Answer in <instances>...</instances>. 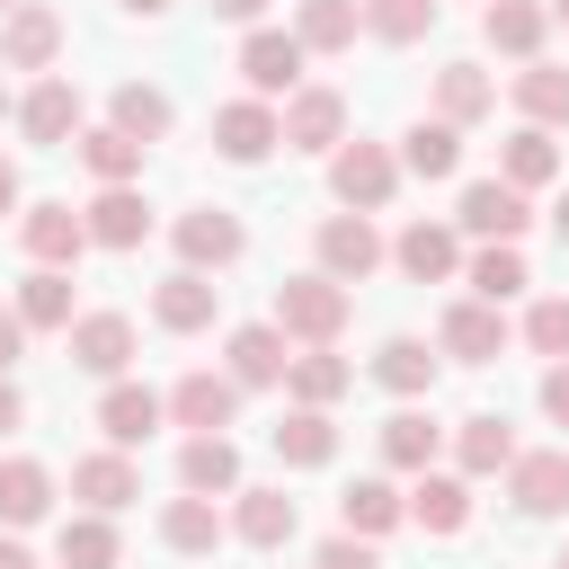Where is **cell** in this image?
Instances as JSON below:
<instances>
[{
    "mask_svg": "<svg viewBox=\"0 0 569 569\" xmlns=\"http://www.w3.org/2000/svg\"><path fill=\"white\" fill-rule=\"evenodd\" d=\"M347 311H356V293H347L338 276L311 267V276H284V284H276V311H267V320H276L293 347H338Z\"/></svg>",
    "mask_w": 569,
    "mask_h": 569,
    "instance_id": "1",
    "label": "cell"
},
{
    "mask_svg": "<svg viewBox=\"0 0 569 569\" xmlns=\"http://www.w3.org/2000/svg\"><path fill=\"white\" fill-rule=\"evenodd\" d=\"M391 187H400V151H382V142H338L329 151V196L347 213H382Z\"/></svg>",
    "mask_w": 569,
    "mask_h": 569,
    "instance_id": "2",
    "label": "cell"
},
{
    "mask_svg": "<svg viewBox=\"0 0 569 569\" xmlns=\"http://www.w3.org/2000/svg\"><path fill=\"white\" fill-rule=\"evenodd\" d=\"M53 53H62V9L44 0L0 9V71H53Z\"/></svg>",
    "mask_w": 569,
    "mask_h": 569,
    "instance_id": "3",
    "label": "cell"
},
{
    "mask_svg": "<svg viewBox=\"0 0 569 569\" xmlns=\"http://www.w3.org/2000/svg\"><path fill=\"white\" fill-rule=\"evenodd\" d=\"M240 80H249V98H293L302 89V36L293 27H249Z\"/></svg>",
    "mask_w": 569,
    "mask_h": 569,
    "instance_id": "4",
    "label": "cell"
},
{
    "mask_svg": "<svg viewBox=\"0 0 569 569\" xmlns=\"http://www.w3.org/2000/svg\"><path fill=\"white\" fill-rule=\"evenodd\" d=\"M525 222H533V204L507 178H471L453 204V231H471V240H525Z\"/></svg>",
    "mask_w": 569,
    "mask_h": 569,
    "instance_id": "5",
    "label": "cell"
},
{
    "mask_svg": "<svg viewBox=\"0 0 569 569\" xmlns=\"http://www.w3.org/2000/svg\"><path fill=\"white\" fill-rule=\"evenodd\" d=\"M160 400H169V418H178L187 436H213V427H231V418H240V382H231V373H213V365L178 373Z\"/></svg>",
    "mask_w": 569,
    "mask_h": 569,
    "instance_id": "6",
    "label": "cell"
},
{
    "mask_svg": "<svg viewBox=\"0 0 569 569\" xmlns=\"http://www.w3.org/2000/svg\"><path fill=\"white\" fill-rule=\"evenodd\" d=\"M9 116H18V133H27L36 151H62V142L80 133V89H71L62 71H44V80H36V89H27Z\"/></svg>",
    "mask_w": 569,
    "mask_h": 569,
    "instance_id": "7",
    "label": "cell"
},
{
    "mask_svg": "<svg viewBox=\"0 0 569 569\" xmlns=\"http://www.w3.org/2000/svg\"><path fill=\"white\" fill-rule=\"evenodd\" d=\"M276 124H284V151H338L347 142V98L338 89H293L284 107H276Z\"/></svg>",
    "mask_w": 569,
    "mask_h": 569,
    "instance_id": "8",
    "label": "cell"
},
{
    "mask_svg": "<svg viewBox=\"0 0 569 569\" xmlns=\"http://www.w3.org/2000/svg\"><path fill=\"white\" fill-rule=\"evenodd\" d=\"M240 249H249L240 213H222V204H196V213H178V258H187L196 276H222V267H240Z\"/></svg>",
    "mask_w": 569,
    "mask_h": 569,
    "instance_id": "9",
    "label": "cell"
},
{
    "mask_svg": "<svg viewBox=\"0 0 569 569\" xmlns=\"http://www.w3.org/2000/svg\"><path fill=\"white\" fill-rule=\"evenodd\" d=\"M436 356H453V365H498L507 356V311L498 302H453L445 311V329H436Z\"/></svg>",
    "mask_w": 569,
    "mask_h": 569,
    "instance_id": "10",
    "label": "cell"
},
{
    "mask_svg": "<svg viewBox=\"0 0 569 569\" xmlns=\"http://www.w3.org/2000/svg\"><path fill=\"white\" fill-rule=\"evenodd\" d=\"M284 356H293V338H284L276 320H240V329L222 338V373H231L240 391H267V382H284Z\"/></svg>",
    "mask_w": 569,
    "mask_h": 569,
    "instance_id": "11",
    "label": "cell"
},
{
    "mask_svg": "<svg viewBox=\"0 0 569 569\" xmlns=\"http://www.w3.org/2000/svg\"><path fill=\"white\" fill-rule=\"evenodd\" d=\"M276 142H284V124H276V107H267V98H231V107H213V151H222V160L258 169Z\"/></svg>",
    "mask_w": 569,
    "mask_h": 569,
    "instance_id": "12",
    "label": "cell"
},
{
    "mask_svg": "<svg viewBox=\"0 0 569 569\" xmlns=\"http://www.w3.org/2000/svg\"><path fill=\"white\" fill-rule=\"evenodd\" d=\"M18 240L36 267H80L89 222H80V204H18Z\"/></svg>",
    "mask_w": 569,
    "mask_h": 569,
    "instance_id": "13",
    "label": "cell"
},
{
    "mask_svg": "<svg viewBox=\"0 0 569 569\" xmlns=\"http://www.w3.org/2000/svg\"><path fill=\"white\" fill-rule=\"evenodd\" d=\"M373 267H382V231H373V213H329V222H320V276L365 284Z\"/></svg>",
    "mask_w": 569,
    "mask_h": 569,
    "instance_id": "14",
    "label": "cell"
},
{
    "mask_svg": "<svg viewBox=\"0 0 569 569\" xmlns=\"http://www.w3.org/2000/svg\"><path fill=\"white\" fill-rule=\"evenodd\" d=\"M391 258H400V276H409V284H453V276H462V231L418 213V222L391 240Z\"/></svg>",
    "mask_w": 569,
    "mask_h": 569,
    "instance_id": "15",
    "label": "cell"
},
{
    "mask_svg": "<svg viewBox=\"0 0 569 569\" xmlns=\"http://www.w3.org/2000/svg\"><path fill=\"white\" fill-rule=\"evenodd\" d=\"M213 311H222V284H213V276H196V267H178V276H160V284H151V320H160L169 338L213 329Z\"/></svg>",
    "mask_w": 569,
    "mask_h": 569,
    "instance_id": "16",
    "label": "cell"
},
{
    "mask_svg": "<svg viewBox=\"0 0 569 569\" xmlns=\"http://www.w3.org/2000/svg\"><path fill=\"white\" fill-rule=\"evenodd\" d=\"M62 338H71V365L98 373V382H116V373L133 365V320H124V311H80Z\"/></svg>",
    "mask_w": 569,
    "mask_h": 569,
    "instance_id": "17",
    "label": "cell"
},
{
    "mask_svg": "<svg viewBox=\"0 0 569 569\" xmlns=\"http://www.w3.org/2000/svg\"><path fill=\"white\" fill-rule=\"evenodd\" d=\"M507 498H516V516H569V453L560 445L516 453L507 462Z\"/></svg>",
    "mask_w": 569,
    "mask_h": 569,
    "instance_id": "18",
    "label": "cell"
},
{
    "mask_svg": "<svg viewBox=\"0 0 569 569\" xmlns=\"http://www.w3.org/2000/svg\"><path fill=\"white\" fill-rule=\"evenodd\" d=\"M80 222H89V249H142V240H151L142 187H98V196L80 204Z\"/></svg>",
    "mask_w": 569,
    "mask_h": 569,
    "instance_id": "19",
    "label": "cell"
},
{
    "mask_svg": "<svg viewBox=\"0 0 569 569\" xmlns=\"http://www.w3.org/2000/svg\"><path fill=\"white\" fill-rule=\"evenodd\" d=\"M160 418H169V400H160L151 382H124V373H116V382H107V400H98V427H107V445H124V453H133V445H151V436H160Z\"/></svg>",
    "mask_w": 569,
    "mask_h": 569,
    "instance_id": "20",
    "label": "cell"
},
{
    "mask_svg": "<svg viewBox=\"0 0 569 569\" xmlns=\"http://www.w3.org/2000/svg\"><path fill=\"white\" fill-rule=\"evenodd\" d=\"M71 498H80V507H98V516L133 507V498H142V471H133V453H124V445H107V453H80V462H71Z\"/></svg>",
    "mask_w": 569,
    "mask_h": 569,
    "instance_id": "21",
    "label": "cell"
},
{
    "mask_svg": "<svg viewBox=\"0 0 569 569\" xmlns=\"http://www.w3.org/2000/svg\"><path fill=\"white\" fill-rule=\"evenodd\" d=\"M293 525H302V507H293L284 489H231V533H240L249 551H284Z\"/></svg>",
    "mask_w": 569,
    "mask_h": 569,
    "instance_id": "22",
    "label": "cell"
},
{
    "mask_svg": "<svg viewBox=\"0 0 569 569\" xmlns=\"http://www.w3.org/2000/svg\"><path fill=\"white\" fill-rule=\"evenodd\" d=\"M276 462H284V471H320V462H338V418L293 400V409L276 418Z\"/></svg>",
    "mask_w": 569,
    "mask_h": 569,
    "instance_id": "23",
    "label": "cell"
},
{
    "mask_svg": "<svg viewBox=\"0 0 569 569\" xmlns=\"http://www.w3.org/2000/svg\"><path fill=\"white\" fill-rule=\"evenodd\" d=\"M178 489H196V498H231L240 489V445L213 427V436H187L178 445Z\"/></svg>",
    "mask_w": 569,
    "mask_h": 569,
    "instance_id": "24",
    "label": "cell"
},
{
    "mask_svg": "<svg viewBox=\"0 0 569 569\" xmlns=\"http://www.w3.org/2000/svg\"><path fill=\"white\" fill-rule=\"evenodd\" d=\"M71 151H80V169H89L98 187H133L151 142H133V133H116V124H80V133H71Z\"/></svg>",
    "mask_w": 569,
    "mask_h": 569,
    "instance_id": "25",
    "label": "cell"
},
{
    "mask_svg": "<svg viewBox=\"0 0 569 569\" xmlns=\"http://www.w3.org/2000/svg\"><path fill=\"white\" fill-rule=\"evenodd\" d=\"M507 462H516V427H507L498 409H480V418L453 427V471H462V480H489V471H507Z\"/></svg>",
    "mask_w": 569,
    "mask_h": 569,
    "instance_id": "26",
    "label": "cell"
},
{
    "mask_svg": "<svg viewBox=\"0 0 569 569\" xmlns=\"http://www.w3.org/2000/svg\"><path fill=\"white\" fill-rule=\"evenodd\" d=\"M338 516H347V533H365V542H382L400 516H409V489H391L382 471H365V480H347L338 489Z\"/></svg>",
    "mask_w": 569,
    "mask_h": 569,
    "instance_id": "27",
    "label": "cell"
},
{
    "mask_svg": "<svg viewBox=\"0 0 569 569\" xmlns=\"http://www.w3.org/2000/svg\"><path fill=\"white\" fill-rule=\"evenodd\" d=\"M409 525H427V533H462V525H471V480L427 462L418 489H409Z\"/></svg>",
    "mask_w": 569,
    "mask_h": 569,
    "instance_id": "28",
    "label": "cell"
},
{
    "mask_svg": "<svg viewBox=\"0 0 569 569\" xmlns=\"http://www.w3.org/2000/svg\"><path fill=\"white\" fill-rule=\"evenodd\" d=\"M44 516H53V471L27 462V453H9V462H0V525L27 533V525H44Z\"/></svg>",
    "mask_w": 569,
    "mask_h": 569,
    "instance_id": "29",
    "label": "cell"
},
{
    "mask_svg": "<svg viewBox=\"0 0 569 569\" xmlns=\"http://www.w3.org/2000/svg\"><path fill=\"white\" fill-rule=\"evenodd\" d=\"M400 169H409V178H427V187H436V178H453V169H462V124L418 116V124L400 133Z\"/></svg>",
    "mask_w": 569,
    "mask_h": 569,
    "instance_id": "30",
    "label": "cell"
},
{
    "mask_svg": "<svg viewBox=\"0 0 569 569\" xmlns=\"http://www.w3.org/2000/svg\"><path fill=\"white\" fill-rule=\"evenodd\" d=\"M462 284H471L480 302H498V311H507L533 276H525V249H516V240H480V249L462 258Z\"/></svg>",
    "mask_w": 569,
    "mask_h": 569,
    "instance_id": "31",
    "label": "cell"
},
{
    "mask_svg": "<svg viewBox=\"0 0 569 569\" xmlns=\"http://www.w3.org/2000/svg\"><path fill=\"white\" fill-rule=\"evenodd\" d=\"M373 382H382L391 400H427V391H436V347H427V338H382V347H373Z\"/></svg>",
    "mask_w": 569,
    "mask_h": 569,
    "instance_id": "32",
    "label": "cell"
},
{
    "mask_svg": "<svg viewBox=\"0 0 569 569\" xmlns=\"http://www.w3.org/2000/svg\"><path fill=\"white\" fill-rule=\"evenodd\" d=\"M480 36H489L498 53H516V62H533L542 36H551V9H542V0H489V9H480Z\"/></svg>",
    "mask_w": 569,
    "mask_h": 569,
    "instance_id": "33",
    "label": "cell"
},
{
    "mask_svg": "<svg viewBox=\"0 0 569 569\" xmlns=\"http://www.w3.org/2000/svg\"><path fill=\"white\" fill-rule=\"evenodd\" d=\"M498 178H507V187H525V196H533V187H551V178H560V142H551V124H516V133H507V151H498Z\"/></svg>",
    "mask_w": 569,
    "mask_h": 569,
    "instance_id": "34",
    "label": "cell"
},
{
    "mask_svg": "<svg viewBox=\"0 0 569 569\" xmlns=\"http://www.w3.org/2000/svg\"><path fill=\"white\" fill-rule=\"evenodd\" d=\"M347 382H356V365H347L338 347H302V356H284V391H293L302 409H329Z\"/></svg>",
    "mask_w": 569,
    "mask_h": 569,
    "instance_id": "35",
    "label": "cell"
},
{
    "mask_svg": "<svg viewBox=\"0 0 569 569\" xmlns=\"http://www.w3.org/2000/svg\"><path fill=\"white\" fill-rule=\"evenodd\" d=\"M53 560L62 569H116L124 560V542H116V516H62V533H53Z\"/></svg>",
    "mask_w": 569,
    "mask_h": 569,
    "instance_id": "36",
    "label": "cell"
},
{
    "mask_svg": "<svg viewBox=\"0 0 569 569\" xmlns=\"http://www.w3.org/2000/svg\"><path fill=\"white\" fill-rule=\"evenodd\" d=\"M489 107H498V80H489L480 62H445V71H436V116H445V124H480Z\"/></svg>",
    "mask_w": 569,
    "mask_h": 569,
    "instance_id": "37",
    "label": "cell"
},
{
    "mask_svg": "<svg viewBox=\"0 0 569 569\" xmlns=\"http://www.w3.org/2000/svg\"><path fill=\"white\" fill-rule=\"evenodd\" d=\"M9 311L27 320V338H36V329H71V320H80V311H71V267H36Z\"/></svg>",
    "mask_w": 569,
    "mask_h": 569,
    "instance_id": "38",
    "label": "cell"
},
{
    "mask_svg": "<svg viewBox=\"0 0 569 569\" xmlns=\"http://www.w3.org/2000/svg\"><path fill=\"white\" fill-rule=\"evenodd\" d=\"M169 116H178V107H169V89H151V80H124V89L107 98V124H116V133H133V142H160V133H169Z\"/></svg>",
    "mask_w": 569,
    "mask_h": 569,
    "instance_id": "39",
    "label": "cell"
},
{
    "mask_svg": "<svg viewBox=\"0 0 569 569\" xmlns=\"http://www.w3.org/2000/svg\"><path fill=\"white\" fill-rule=\"evenodd\" d=\"M436 445H445V427H436L427 409H391V418H382V462H391V471H427Z\"/></svg>",
    "mask_w": 569,
    "mask_h": 569,
    "instance_id": "40",
    "label": "cell"
},
{
    "mask_svg": "<svg viewBox=\"0 0 569 569\" xmlns=\"http://www.w3.org/2000/svg\"><path fill=\"white\" fill-rule=\"evenodd\" d=\"M356 27H365V9H356V0H302V9H293L302 53H347V44H356Z\"/></svg>",
    "mask_w": 569,
    "mask_h": 569,
    "instance_id": "41",
    "label": "cell"
},
{
    "mask_svg": "<svg viewBox=\"0 0 569 569\" xmlns=\"http://www.w3.org/2000/svg\"><path fill=\"white\" fill-rule=\"evenodd\" d=\"M222 533H231V525H222V516H213V498H196V489L160 507V542H169V551H213Z\"/></svg>",
    "mask_w": 569,
    "mask_h": 569,
    "instance_id": "42",
    "label": "cell"
},
{
    "mask_svg": "<svg viewBox=\"0 0 569 569\" xmlns=\"http://www.w3.org/2000/svg\"><path fill=\"white\" fill-rule=\"evenodd\" d=\"M516 107H525V124H569V71L533 53V62L516 71Z\"/></svg>",
    "mask_w": 569,
    "mask_h": 569,
    "instance_id": "43",
    "label": "cell"
},
{
    "mask_svg": "<svg viewBox=\"0 0 569 569\" xmlns=\"http://www.w3.org/2000/svg\"><path fill=\"white\" fill-rule=\"evenodd\" d=\"M356 9H365V36L382 44H418L436 27V0H356Z\"/></svg>",
    "mask_w": 569,
    "mask_h": 569,
    "instance_id": "44",
    "label": "cell"
},
{
    "mask_svg": "<svg viewBox=\"0 0 569 569\" xmlns=\"http://www.w3.org/2000/svg\"><path fill=\"white\" fill-rule=\"evenodd\" d=\"M525 347H533V356H569V293H542V302L525 311Z\"/></svg>",
    "mask_w": 569,
    "mask_h": 569,
    "instance_id": "45",
    "label": "cell"
},
{
    "mask_svg": "<svg viewBox=\"0 0 569 569\" xmlns=\"http://www.w3.org/2000/svg\"><path fill=\"white\" fill-rule=\"evenodd\" d=\"M311 569H382V551H373V542H365V533H329V542H320V560H311Z\"/></svg>",
    "mask_w": 569,
    "mask_h": 569,
    "instance_id": "46",
    "label": "cell"
},
{
    "mask_svg": "<svg viewBox=\"0 0 569 569\" xmlns=\"http://www.w3.org/2000/svg\"><path fill=\"white\" fill-rule=\"evenodd\" d=\"M542 418L569 427V356H551V373H542Z\"/></svg>",
    "mask_w": 569,
    "mask_h": 569,
    "instance_id": "47",
    "label": "cell"
},
{
    "mask_svg": "<svg viewBox=\"0 0 569 569\" xmlns=\"http://www.w3.org/2000/svg\"><path fill=\"white\" fill-rule=\"evenodd\" d=\"M18 356H27V320H18V311H0V373H9Z\"/></svg>",
    "mask_w": 569,
    "mask_h": 569,
    "instance_id": "48",
    "label": "cell"
},
{
    "mask_svg": "<svg viewBox=\"0 0 569 569\" xmlns=\"http://www.w3.org/2000/svg\"><path fill=\"white\" fill-rule=\"evenodd\" d=\"M204 9H213V18H231V27H258V18H267V0H204Z\"/></svg>",
    "mask_w": 569,
    "mask_h": 569,
    "instance_id": "49",
    "label": "cell"
},
{
    "mask_svg": "<svg viewBox=\"0 0 569 569\" xmlns=\"http://www.w3.org/2000/svg\"><path fill=\"white\" fill-rule=\"evenodd\" d=\"M27 204V187H18V160H0V213H18Z\"/></svg>",
    "mask_w": 569,
    "mask_h": 569,
    "instance_id": "50",
    "label": "cell"
},
{
    "mask_svg": "<svg viewBox=\"0 0 569 569\" xmlns=\"http://www.w3.org/2000/svg\"><path fill=\"white\" fill-rule=\"evenodd\" d=\"M18 418H27V400H18V382H9V373H0V436H9V427H18Z\"/></svg>",
    "mask_w": 569,
    "mask_h": 569,
    "instance_id": "51",
    "label": "cell"
},
{
    "mask_svg": "<svg viewBox=\"0 0 569 569\" xmlns=\"http://www.w3.org/2000/svg\"><path fill=\"white\" fill-rule=\"evenodd\" d=\"M0 569H36V551H27L18 533H0Z\"/></svg>",
    "mask_w": 569,
    "mask_h": 569,
    "instance_id": "52",
    "label": "cell"
},
{
    "mask_svg": "<svg viewBox=\"0 0 569 569\" xmlns=\"http://www.w3.org/2000/svg\"><path fill=\"white\" fill-rule=\"evenodd\" d=\"M116 9H124V18H169L178 0H116Z\"/></svg>",
    "mask_w": 569,
    "mask_h": 569,
    "instance_id": "53",
    "label": "cell"
},
{
    "mask_svg": "<svg viewBox=\"0 0 569 569\" xmlns=\"http://www.w3.org/2000/svg\"><path fill=\"white\" fill-rule=\"evenodd\" d=\"M551 231H560V249H569V196H560V204H551Z\"/></svg>",
    "mask_w": 569,
    "mask_h": 569,
    "instance_id": "54",
    "label": "cell"
},
{
    "mask_svg": "<svg viewBox=\"0 0 569 569\" xmlns=\"http://www.w3.org/2000/svg\"><path fill=\"white\" fill-rule=\"evenodd\" d=\"M542 9H551V27H569V0H542Z\"/></svg>",
    "mask_w": 569,
    "mask_h": 569,
    "instance_id": "55",
    "label": "cell"
},
{
    "mask_svg": "<svg viewBox=\"0 0 569 569\" xmlns=\"http://www.w3.org/2000/svg\"><path fill=\"white\" fill-rule=\"evenodd\" d=\"M9 107H18V98H9V80H0V116H9Z\"/></svg>",
    "mask_w": 569,
    "mask_h": 569,
    "instance_id": "56",
    "label": "cell"
},
{
    "mask_svg": "<svg viewBox=\"0 0 569 569\" xmlns=\"http://www.w3.org/2000/svg\"><path fill=\"white\" fill-rule=\"evenodd\" d=\"M560 569H569V542H560Z\"/></svg>",
    "mask_w": 569,
    "mask_h": 569,
    "instance_id": "57",
    "label": "cell"
},
{
    "mask_svg": "<svg viewBox=\"0 0 569 569\" xmlns=\"http://www.w3.org/2000/svg\"><path fill=\"white\" fill-rule=\"evenodd\" d=\"M0 9H18V0H0Z\"/></svg>",
    "mask_w": 569,
    "mask_h": 569,
    "instance_id": "58",
    "label": "cell"
}]
</instances>
